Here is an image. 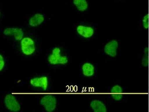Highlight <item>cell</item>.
<instances>
[{"instance_id":"cell-16","label":"cell","mask_w":149,"mask_h":112,"mask_svg":"<svg viewBox=\"0 0 149 112\" xmlns=\"http://www.w3.org/2000/svg\"><path fill=\"white\" fill-rule=\"evenodd\" d=\"M148 47H146L143 50V55L141 60V63L143 67H147L148 66Z\"/></svg>"},{"instance_id":"cell-12","label":"cell","mask_w":149,"mask_h":112,"mask_svg":"<svg viewBox=\"0 0 149 112\" xmlns=\"http://www.w3.org/2000/svg\"><path fill=\"white\" fill-rule=\"evenodd\" d=\"M109 97L113 102H122L125 97V90L123 86L119 84H114L109 90Z\"/></svg>"},{"instance_id":"cell-18","label":"cell","mask_w":149,"mask_h":112,"mask_svg":"<svg viewBox=\"0 0 149 112\" xmlns=\"http://www.w3.org/2000/svg\"><path fill=\"white\" fill-rule=\"evenodd\" d=\"M112 1H115V2H123L129 1V0H112Z\"/></svg>"},{"instance_id":"cell-2","label":"cell","mask_w":149,"mask_h":112,"mask_svg":"<svg viewBox=\"0 0 149 112\" xmlns=\"http://www.w3.org/2000/svg\"><path fill=\"white\" fill-rule=\"evenodd\" d=\"M14 45L19 54L28 58L37 57L42 50L39 36L32 32H26L23 38Z\"/></svg>"},{"instance_id":"cell-13","label":"cell","mask_w":149,"mask_h":112,"mask_svg":"<svg viewBox=\"0 0 149 112\" xmlns=\"http://www.w3.org/2000/svg\"><path fill=\"white\" fill-rule=\"evenodd\" d=\"M91 110L94 112H107L108 104L105 100L100 98H94L90 102Z\"/></svg>"},{"instance_id":"cell-15","label":"cell","mask_w":149,"mask_h":112,"mask_svg":"<svg viewBox=\"0 0 149 112\" xmlns=\"http://www.w3.org/2000/svg\"><path fill=\"white\" fill-rule=\"evenodd\" d=\"M8 61L6 57L4 55L0 54V74L5 72L7 70Z\"/></svg>"},{"instance_id":"cell-8","label":"cell","mask_w":149,"mask_h":112,"mask_svg":"<svg viewBox=\"0 0 149 112\" xmlns=\"http://www.w3.org/2000/svg\"><path fill=\"white\" fill-rule=\"evenodd\" d=\"M120 48V42L119 40L110 38L107 39L102 45V52L106 57L110 59H114L119 55Z\"/></svg>"},{"instance_id":"cell-11","label":"cell","mask_w":149,"mask_h":112,"mask_svg":"<svg viewBox=\"0 0 149 112\" xmlns=\"http://www.w3.org/2000/svg\"><path fill=\"white\" fill-rule=\"evenodd\" d=\"M4 103L5 107L9 111L18 112L21 110V105L19 100L13 93H9L5 95Z\"/></svg>"},{"instance_id":"cell-3","label":"cell","mask_w":149,"mask_h":112,"mask_svg":"<svg viewBox=\"0 0 149 112\" xmlns=\"http://www.w3.org/2000/svg\"><path fill=\"white\" fill-rule=\"evenodd\" d=\"M97 30L96 23L91 20L77 21L72 27L75 38L86 43L92 42L95 40L97 36Z\"/></svg>"},{"instance_id":"cell-7","label":"cell","mask_w":149,"mask_h":112,"mask_svg":"<svg viewBox=\"0 0 149 112\" xmlns=\"http://www.w3.org/2000/svg\"><path fill=\"white\" fill-rule=\"evenodd\" d=\"M1 31L5 38L15 43L23 38L26 30L24 26H6L3 27Z\"/></svg>"},{"instance_id":"cell-17","label":"cell","mask_w":149,"mask_h":112,"mask_svg":"<svg viewBox=\"0 0 149 112\" xmlns=\"http://www.w3.org/2000/svg\"><path fill=\"white\" fill-rule=\"evenodd\" d=\"M6 10L5 8L2 6V4L0 3V24L2 23L5 19L6 16Z\"/></svg>"},{"instance_id":"cell-5","label":"cell","mask_w":149,"mask_h":112,"mask_svg":"<svg viewBox=\"0 0 149 112\" xmlns=\"http://www.w3.org/2000/svg\"><path fill=\"white\" fill-rule=\"evenodd\" d=\"M98 70L97 62L83 61L79 64L78 73L79 78L82 80L93 79L97 76Z\"/></svg>"},{"instance_id":"cell-4","label":"cell","mask_w":149,"mask_h":112,"mask_svg":"<svg viewBox=\"0 0 149 112\" xmlns=\"http://www.w3.org/2000/svg\"><path fill=\"white\" fill-rule=\"evenodd\" d=\"M28 83L32 89L37 91H49L53 88L52 78L47 73H36L30 76Z\"/></svg>"},{"instance_id":"cell-9","label":"cell","mask_w":149,"mask_h":112,"mask_svg":"<svg viewBox=\"0 0 149 112\" xmlns=\"http://www.w3.org/2000/svg\"><path fill=\"white\" fill-rule=\"evenodd\" d=\"M40 104L47 112H54L58 107V101L56 97L52 94H47L41 98Z\"/></svg>"},{"instance_id":"cell-10","label":"cell","mask_w":149,"mask_h":112,"mask_svg":"<svg viewBox=\"0 0 149 112\" xmlns=\"http://www.w3.org/2000/svg\"><path fill=\"white\" fill-rule=\"evenodd\" d=\"M70 7L80 15L88 14L90 7V0H70Z\"/></svg>"},{"instance_id":"cell-1","label":"cell","mask_w":149,"mask_h":112,"mask_svg":"<svg viewBox=\"0 0 149 112\" xmlns=\"http://www.w3.org/2000/svg\"><path fill=\"white\" fill-rule=\"evenodd\" d=\"M73 51L64 45L55 43L50 45L46 50V62L54 69L65 67L70 63Z\"/></svg>"},{"instance_id":"cell-6","label":"cell","mask_w":149,"mask_h":112,"mask_svg":"<svg viewBox=\"0 0 149 112\" xmlns=\"http://www.w3.org/2000/svg\"><path fill=\"white\" fill-rule=\"evenodd\" d=\"M47 14L41 8H37L26 18L24 27L34 29L44 26L48 20Z\"/></svg>"},{"instance_id":"cell-14","label":"cell","mask_w":149,"mask_h":112,"mask_svg":"<svg viewBox=\"0 0 149 112\" xmlns=\"http://www.w3.org/2000/svg\"><path fill=\"white\" fill-rule=\"evenodd\" d=\"M138 30L141 31L147 32L149 29V14L146 11L142 13L137 18Z\"/></svg>"}]
</instances>
